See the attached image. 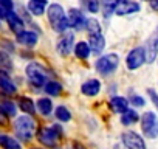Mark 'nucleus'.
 I'll return each mask as SVG.
<instances>
[{
	"label": "nucleus",
	"mask_w": 158,
	"mask_h": 149,
	"mask_svg": "<svg viewBox=\"0 0 158 149\" xmlns=\"http://www.w3.org/2000/svg\"><path fill=\"white\" fill-rule=\"evenodd\" d=\"M47 19L51 25V30L59 33V34H65L67 30L70 28L68 25V19H67V14L62 8V5L59 3H51L47 10Z\"/></svg>",
	"instance_id": "obj_1"
},
{
	"label": "nucleus",
	"mask_w": 158,
	"mask_h": 149,
	"mask_svg": "<svg viewBox=\"0 0 158 149\" xmlns=\"http://www.w3.org/2000/svg\"><path fill=\"white\" fill-rule=\"evenodd\" d=\"M13 127H14L16 137H17L20 141L27 143V141H31V140H33V137H34V134H36L37 123H36V120H34L33 117H30V115H20V117H17V118L14 120Z\"/></svg>",
	"instance_id": "obj_2"
},
{
	"label": "nucleus",
	"mask_w": 158,
	"mask_h": 149,
	"mask_svg": "<svg viewBox=\"0 0 158 149\" xmlns=\"http://www.w3.org/2000/svg\"><path fill=\"white\" fill-rule=\"evenodd\" d=\"M25 74H27L28 83L36 89L45 87V84L48 83V71L39 62H30L25 68Z\"/></svg>",
	"instance_id": "obj_3"
},
{
	"label": "nucleus",
	"mask_w": 158,
	"mask_h": 149,
	"mask_svg": "<svg viewBox=\"0 0 158 149\" xmlns=\"http://www.w3.org/2000/svg\"><path fill=\"white\" fill-rule=\"evenodd\" d=\"M62 126L60 124H53V126H47V127H40L37 130V140L40 144H44L45 147H54L57 144V141L62 138Z\"/></svg>",
	"instance_id": "obj_4"
},
{
	"label": "nucleus",
	"mask_w": 158,
	"mask_h": 149,
	"mask_svg": "<svg viewBox=\"0 0 158 149\" xmlns=\"http://www.w3.org/2000/svg\"><path fill=\"white\" fill-rule=\"evenodd\" d=\"M118 65H119V56L116 53H109L96 59L95 70L101 76H109V74H112L118 68Z\"/></svg>",
	"instance_id": "obj_5"
},
{
	"label": "nucleus",
	"mask_w": 158,
	"mask_h": 149,
	"mask_svg": "<svg viewBox=\"0 0 158 149\" xmlns=\"http://www.w3.org/2000/svg\"><path fill=\"white\" fill-rule=\"evenodd\" d=\"M141 130L144 134L146 138L149 140H155L158 137V117L155 112H144L141 117Z\"/></svg>",
	"instance_id": "obj_6"
},
{
	"label": "nucleus",
	"mask_w": 158,
	"mask_h": 149,
	"mask_svg": "<svg viewBox=\"0 0 158 149\" xmlns=\"http://www.w3.org/2000/svg\"><path fill=\"white\" fill-rule=\"evenodd\" d=\"M146 64V51L143 47H135L129 51L127 57H126V67L130 71L138 70L139 67H143Z\"/></svg>",
	"instance_id": "obj_7"
},
{
	"label": "nucleus",
	"mask_w": 158,
	"mask_h": 149,
	"mask_svg": "<svg viewBox=\"0 0 158 149\" xmlns=\"http://www.w3.org/2000/svg\"><path fill=\"white\" fill-rule=\"evenodd\" d=\"M121 140H123V144L127 147V149H146V143L143 140V137L133 130H127L121 135Z\"/></svg>",
	"instance_id": "obj_8"
},
{
	"label": "nucleus",
	"mask_w": 158,
	"mask_h": 149,
	"mask_svg": "<svg viewBox=\"0 0 158 149\" xmlns=\"http://www.w3.org/2000/svg\"><path fill=\"white\" fill-rule=\"evenodd\" d=\"M67 19H68V25L70 28L73 30H82L85 28V23H87V19L84 16V13L77 8H71L68 13H67Z\"/></svg>",
	"instance_id": "obj_9"
},
{
	"label": "nucleus",
	"mask_w": 158,
	"mask_h": 149,
	"mask_svg": "<svg viewBox=\"0 0 158 149\" xmlns=\"http://www.w3.org/2000/svg\"><path fill=\"white\" fill-rule=\"evenodd\" d=\"M74 34L73 33H65L56 44V50H57V54L60 56H68L73 50H74Z\"/></svg>",
	"instance_id": "obj_10"
},
{
	"label": "nucleus",
	"mask_w": 158,
	"mask_h": 149,
	"mask_svg": "<svg viewBox=\"0 0 158 149\" xmlns=\"http://www.w3.org/2000/svg\"><path fill=\"white\" fill-rule=\"evenodd\" d=\"M141 6L136 0H121L115 8V14L116 16H130L135 13H139Z\"/></svg>",
	"instance_id": "obj_11"
},
{
	"label": "nucleus",
	"mask_w": 158,
	"mask_h": 149,
	"mask_svg": "<svg viewBox=\"0 0 158 149\" xmlns=\"http://www.w3.org/2000/svg\"><path fill=\"white\" fill-rule=\"evenodd\" d=\"M144 51H146V62L147 64H150L155 59H158V31L150 34V37L146 42Z\"/></svg>",
	"instance_id": "obj_12"
},
{
	"label": "nucleus",
	"mask_w": 158,
	"mask_h": 149,
	"mask_svg": "<svg viewBox=\"0 0 158 149\" xmlns=\"http://www.w3.org/2000/svg\"><path fill=\"white\" fill-rule=\"evenodd\" d=\"M0 92L3 95H14L17 92L14 81L11 79L8 71H5V70H0Z\"/></svg>",
	"instance_id": "obj_13"
},
{
	"label": "nucleus",
	"mask_w": 158,
	"mask_h": 149,
	"mask_svg": "<svg viewBox=\"0 0 158 149\" xmlns=\"http://www.w3.org/2000/svg\"><path fill=\"white\" fill-rule=\"evenodd\" d=\"M6 23H8L10 30H11L16 36H17L19 33L25 31V22H23L22 17H20L17 13H14V11H10V14H8V17H6Z\"/></svg>",
	"instance_id": "obj_14"
},
{
	"label": "nucleus",
	"mask_w": 158,
	"mask_h": 149,
	"mask_svg": "<svg viewBox=\"0 0 158 149\" xmlns=\"http://www.w3.org/2000/svg\"><path fill=\"white\" fill-rule=\"evenodd\" d=\"M16 40H17L20 45L31 48V47H34V45L37 44V40H39V36H37L34 31L25 30V31H22V33H19V34L16 36Z\"/></svg>",
	"instance_id": "obj_15"
},
{
	"label": "nucleus",
	"mask_w": 158,
	"mask_h": 149,
	"mask_svg": "<svg viewBox=\"0 0 158 149\" xmlns=\"http://www.w3.org/2000/svg\"><path fill=\"white\" fill-rule=\"evenodd\" d=\"M81 92H82V95H85V96H96V95L101 92V81L96 79V78H92V79L82 83Z\"/></svg>",
	"instance_id": "obj_16"
},
{
	"label": "nucleus",
	"mask_w": 158,
	"mask_h": 149,
	"mask_svg": "<svg viewBox=\"0 0 158 149\" xmlns=\"http://www.w3.org/2000/svg\"><path fill=\"white\" fill-rule=\"evenodd\" d=\"M109 106H110L113 113L123 115L126 110H129V100L124 96H112L109 101Z\"/></svg>",
	"instance_id": "obj_17"
},
{
	"label": "nucleus",
	"mask_w": 158,
	"mask_h": 149,
	"mask_svg": "<svg viewBox=\"0 0 158 149\" xmlns=\"http://www.w3.org/2000/svg\"><path fill=\"white\" fill-rule=\"evenodd\" d=\"M47 6H50L48 5V0H28V3H27L28 11L33 16H36V17L45 14L47 13Z\"/></svg>",
	"instance_id": "obj_18"
},
{
	"label": "nucleus",
	"mask_w": 158,
	"mask_h": 149,
	"mask_svg": "<svg viewBox=\"0 0 158 149\" xmlns=\"http://www.w3.org/2000/svg\"><path fill=\"white\" fill-rule=\"evenodd\" d=\"M89 45L92 48V53L95 54H101L106 48V39L102 36V33L99 34H90L89 36Z\"/></svg>",
	"instance_id": "obj_19"
},
{
	"label": "nucleus",
	"mask_w": 158,
	"mask_h": 149,
	"mask_svg": "<svg viewBox=\"0 0 158 149\" xmlns=\"http://www.w3.org/2000/svg\"><path fill=\"white\" fill-rule=\"evenodd\" d=\"M73 51H74V56L77 59H81V61H87L90 57V54H92V48H90L89 42H85V40L77 42L74 45V50Z\"/></svg>",
	"instance_id": "obj_20"
},
{
	"label": "nucleus",
	"mask_w": 158,
	"mask_h": 149,
	"mask_svg": "<svg viewBox=\"0 0 158 149\" xmlns=\"http://www.w3.org/2000/svg\"><path fill=\"white\" fill-rule=\"evenodd\" d=\"M0 147L2 149H22V144L17 138L0 132Z\"/></svg>",
	"instance_id": "obj_21"
},
{
	"label": "nucleus",
	"mask_w": 158,
	"mask_h": 149,
	"mask_svg": "<svg viewBox=\"0 0 158 149\" xmlns=\"http://www.w3.org/2000/svg\"><path fill=\"white\" fill-rule=\"evenodd\" d=\"M19 109L23 112V115L33 117L36 113V104L30 96H20L19 98Z\"/></svg>",
	"instance_id": "obj_22"
},
{
	"label": "nucleus",
	"mask_w": 158,
	"mask_h": 149,
	"mask_svg": "<svg viewBox=\"0 0 158 149\" xmlns=\"http://www.w3.org/2000/svg\"><path fill=\"white\" fill-rule=\"evenodd\" d=\"M36 107H37V112L44 117H50L51 112H53V101L48 98V96H42L37 100L36 103Z\"/></svg>",
	"instance_id": "obj_23"
},
{
	"label": "nucleus",
	"mask_w": 158,
	"mask_h": 149,
	"mask_svg": "<svg viewBox=\"0 0 158 149\" xmlns=\"http://www.w3.org/2000/svg\"><path fill=\"white\" fill-rule=\"evenodd\" d=\"M0 112L6 118H13L17 115V106L11 100H0Z\"/></svg>",
	"instance_id": "obj_24"
},
{
	"label": "nucleus",
	"mask_w": 158,
	"mask_h": 149,
	"mask_svg": "<svg viewBox=\"0 0 158 149\" xmlns=\"http://www.w3.org/2000/svg\"><path fill=\"white\" fill-rule=\"evenodd\" d=\"M139 120H141V117H139V113L135 109H129V110H126L121 115V124L123 126H132V124L138 123Z\"/></svg>",
	"instance_id": "obj_25"
},
{
	"label": "nucleus",
	"mask_w": 158,
	"mask_h": 149,
	"mask_svg": "<svg viewBox=\"0 0 158 149\" xmlns=\"http://www.w3.org/2000/svg\"><path fill=\"white\" fill-rule=\"evenodd\" d=\"M44 90H45V93L48 96H59L60 92H62V84L57 83V81H48L45 84Z\"/></svg>",
	"instance_id": "obj_26"
},
{
	"label": "nucleus",
	"mask_w": 158,
	"mask_h": 149,
	"mask_svg": "<svg viewBox=\"0 0 158 149\" xmlns=\"http://www.w3.org/2000/svg\"><path fill=\"white\" fill-rule=\"evenodd\" d=\"M13 67L14 65H13V59H11L10 53L0 48V70L10 71V70H13Z\"/></svg>",
	"instance_id": "obj_27"
},
{
	"label": "nucleus",
	"mask_w": 158,
	"mask_h": 149,
	"mask_svg": "<svg viewBox=\"0 0 158 149\" xmlns=\"http://www.w3.org/2000/svg\"><path fill=\"white\" fill-rule=\"evenodd\" d=\"M54 115H56L57 121H60V123H68L71 120V112L65 106H57L54 109Z\"/></svg>",
	"instance_id": "obj_28"
},
{
	"label": "nucleus",
	"mask_w": 158,
	"mask_h": 149,
	"mask_svg": "<svg viewBox=\"0 0 158 149\" xmlns=\"http://www.w3.org/2000/svg\"><path fill=\"white\" fill-rule=\"evenodd\" d=\"M81 5L85 11L92 13V14H96L99 13V8H101V2L99 0H81Z\"/></svg>",
	"instance_id": "obj_29"
},
{
	"label": "nucleus",
	"mask_w": 158,
	"mask_h": 149,
	"mask_svg": "<svg viewBox=\"0 0 158 149\" xmlns=\"http://www.w3.org/2000/svg\"><path fill=\"white\" fill-rule=\"evenodd\" d=\"M85 30L90 34H99L101 33V23L96 20V19H87V23H85Z\"/></svg>",
	"instance_id": "obj_30"
},
{
	"label": "nucleus",
	"mask_w": 158,
	"mask_h": 149,
	"mask_svg": "<svg viewBox=\"0 0 158 149\" xmlns=\"http://www.w3.org/2000/svg\"><path fill=\"white\" fill-rule=\"evenodd\" d=\"M129 103H130L133 107H143V106L146 104V101H144L143 96H139V95H133V96L129 100Z\"/></svg>",
	"instance_id": "obj_31"
},
{
	"label": "nucleus",
	"mask_w": 158,
	"mask_h": 149,
	"mask_svg": "<svg viewBox=\"0 0 158 149\" xmlns=\"http://www.w3.org/2000/svg\"><path fill=\"white\" fill-rule=\"evenodd\" d=\"M147 95H149L152 104H153V106L156 107V110H158V93H156L153 89H147Z\"/></svg>",
	"instance_id": "obj_32"
},
{
	"label": "nucleus",
	"mask_w": 158,
	"mask_h": 149,
	"mask_svg": "<svg viewBox=\"0 0 158 149\" xmlns=\"http://www.w3.org/2000/svg\"><path fill=\"white\" fill-rule=\"evenodd\" d=\"M0 8H3L6 11H13L14 8V0H0Z\"/></svg>",
	"instance_id": "obj_33"
},
{
	"label": "nucleus",
	"mask_w": 158,
	"mask_h": 149,
	"mask_svg": "<svg viewBox=\"0 0 158 149\" xmlns=\"http://www.w3.org/2000/svg\"><path fill=\"white\" fill-rule=\"evenodd\" d=\"M0 45H2V50H5V51H14V44L13 42H8V40H2L0 42Z\"/></svg>",
	"instance_id": "obj_34"
},
{
	"label": "nucleus",
	"mask_w": 158,
	"mask_h": 149,
	"mask_svg": "<svg viewBox=\"0 0 158 149\" xmlns=\"http://www.w3.org/2000/svg\"><path fill=\"white\" fill-rule=\"evenodd\" d=\"M71 149H87V147L81 141H71Z\"/></svg>",
	"instance_id": "obj_35"
},
{
	"label": "nucleus",
	"mask_w": 158,
	"mask_h": 149,
	"mask_svg": "<svg viewBox=\"0 0 158 149\" xmlns=\"http://www.w3.org/2000/svg\"><path fill=\"white\" fill-rule=\"evenodd\" d=\"M149 5L155 13H158V0H149Z\"/></svg>",
	"instance_id": "obj_36"
},
{
	"label": "nucleus",
	"mask_w": 158,
	"mask_h": 149,
	"mask_svg": "<svg viewBox=\"0 0 158 149\" xmlns=\"http://www.w3.org/2000/svg\"><path fill=\"white\" fill-rule=\"evenodd\" d=\"M6 121H8V118L0 112V126H6Z\"/></svg>",
	"instance_id": "obj_37"
},
{
	"label": "nucleus",
	"mask_w": 158,
	"mask_h": 149,
	"mask_svg": "<svg viewBox=\"0 0 158 149\" xmlns=\"http://www.w3.org/2000/svg\"><path fill=\"white\" fill-rule=\"evenodd\" d=\"M31 149H39V147H31Z\"/></svg>",
	"instance_id": "obj_38"
},
{
	"label": "nucleus",
	"mask_w": 158,
	"mask_h": 149,
	"mask_svg": "<svg viewBox=\"0 0 158 149\" xmlns=\"http://www.w3.org/2000/svg\"><path fill=\"white\" fill-rule=\"evenodd\" d=\"M156 64H158V62H156Z\"/></svg>",
	"instance_id": "obj_39"
}]
</instances>
